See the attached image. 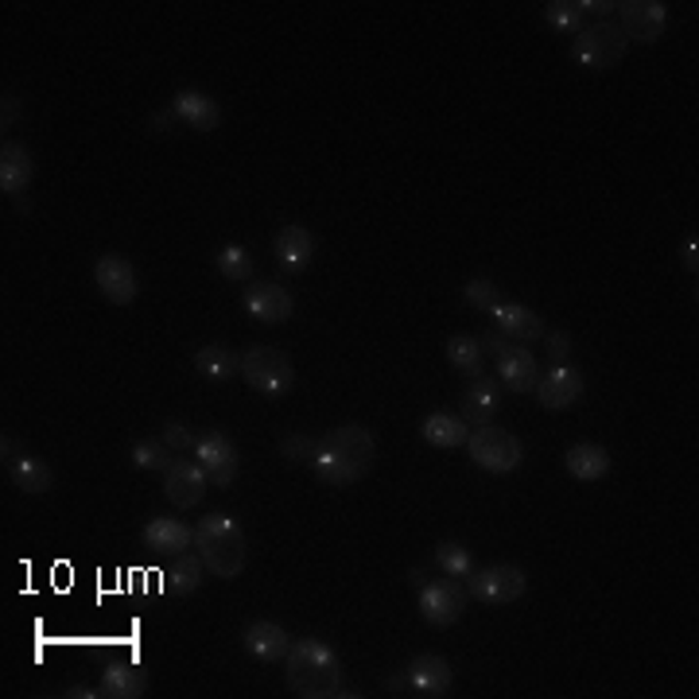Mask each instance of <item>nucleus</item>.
I'll return each mask as SVG.
<instances>
[{
	"mask_svg": "<svg viewBox=\"0 0 699 699\" xmlns=\"http://www.w3.org/2000/svg\"><path fill=\"white\" fill-rule=\"evenodd\" d=\"M625 47H630V40H625L614 20H594V24H587L583 32L576 35L571 55H576V63L583 66V70H599L602 75V70H614V66L622 63Z\"/></svg>",
	"mask_w": 699,
	"mask_h": 699,
	"instance_id": "39448f33",
	"label": "nucleus"
},
{
	"mask_svg": "<svg viewBox=\"0 0 699 699\" xmlns=\"http://www.w3.org/2000/svg\"><path fill=\"white\" fill-rule=\"evenodd\" d=\"M419 618L432 625H455L462 618V610H467V591L459 587V579L451 576H439L432 579V583L419 587Z\"/></svg>",
	"mask_w": 699,
	"mask_h": 699,
	"instance_id": "1a4fd4ad",
	"label": "nucleus"
},
{
	"mask_svg": "<svg viewBox=\"0 0 699 699\" xmlns=\"http://www.w3.org/2000/svg\"><path fill=\"white\" fill-rule=\"evenodd\" d=\"M467 451H470V462L490 470V474H510V470H517L521 459H525L517 436H510L505 428H494V424L470 432Z\"/></svg>",
	"mask_w": 699,
	"mask_h": 699,
	"instance_id": "0eeeda50",
	"label": "nucleus"
},
{
	"mask_svg": "<svg viewBox=\"0 0 699 699\" xmlns=\"http://www.w3.org/2000/svg\"><path fill=\"white\" fill-rule=\"evenodd\" d=\"M129 455H132V467L152 470V474H167V470L175 467V451L160 436L156 439H136Z\"/></svg>",
	"mask_w": 699,
	"mask_h": 699,
	"instance_id": "2f4dec72",
	"label": "nucleus"
},
{
	"mask_svg": "<svg viewBox=\"0 0 699 699\" xmlns=\"http://www.w3.org/2000/svg\"><path fill=\"white\" fill-rule=\"evenodd\" d=\"M618 28L625 40L634 43H657L668 28V4L660 0H625L618 4Z\"/></svg>",
	"mask_w": 699,
	"mask_h": 699,
	"instance_id": "9d476101",
	"label": "nucleus"
},
{
	"mask_svg": "<svg viewBox=\"0 0 699 699\" xmlns=\"http://www.w3.org/2000/svg\"><path fill=\"white\" fill-rule=\"evenodd\" d=\"M490 315H494V327L502 330L505 338H513V342H533V338H544V319L533 312V307L513 304V299H498V304L490 307Z\"/></svg>",
	"mask_w": 699,
	"mask_h": 699,
	"instance_id": "dca6fc26",
	"label": "nucleus"
},
{
	"mask_svg": "<svg viewBox=\"0 0 699 699\" xmlns=\"http://www.w3.org/2000/svg\"><path fill=\"white\" fill-rule=\"evenodd\" d=\"M528 591V579L517 564H490L482 571H470V594L485 607H505Z\"/></svg>",
	"mask_w": 699,
	"mask_h": 699,
	"instance_id": "6e6552de",
	"label": "nucleus"
},
{
	"mask_svg": "<svg viewBox=\"0 0 699 699\" xmlns=\"http://www.w3.org/2000/svg\"><path fill=\"white\" fill-rule=\"evenodd\" d=\"M444 354H447V362H451L459 373H467V378H482L485 373V350L474 335H451L444 346Z\"/></svg>",
	"mask_w": 699,
	"mask_h": 699,
	"instance_id": "bb28decb",
	"label": "nucleus"
},
{
	"mask_svg": "<svg viewBox=\"0 0 699 699\" xmlns=\"http://www.w3.org/2000/svg\"><path fill=\"white\" fill-rule=\"evenodd\" d=\"M245 312L253 315V319H261V323H284V319H292V312H296V304H292V296L280 284H249L245 288Z\"/></svg>",
	"mask_w": 699,
	"mask_h": 699,
	"instance_id": "a211bd4d",
	"label": "nucleus"
},
{
	"mask_svg": "<svg viewBox=\"0 0 699 699\" xmlns=\"http://www.w3.org/2000/svg\"><path fill=\"white\" fill-rule=\"evenodd\" d=\"M206 485H210V478H206V470L198 467V462L175 459V467L164 474V494L175 510H195V505L203 502Z\"/></svg>",
	"mask_w": 699,
	"mask_h": 699,
	"instance_id": "4468645a",
	"label": "nucleus"
},
{
	"mask_svg": "<svg viewBox=\"0 0 699 699\" xmlns=\"http://www.w3.org/2000/svg\"><path fill=\"white\" fill-rule=\"evenodd\" d=\"M195 462L206 470V478H210L215 485H230L233 478H238V470H241L238 447H233V439L222 436V432H206V436H198Z\"/></svg>",
	"mask_w": 699,
	"mask_h": 699,
	"instance_id": "9b49d317",
	"label": "nucleus"
},
{
	"mask_svg": "<svg viewBox=\"0 0 699 699\" xmlns=\"http://www.w3.org/2000/svg\"><path fill=\"white\" fill-rule=\"evenodd\" d=\"M215 264L226 280H241V284H245V280L253 276V256H249V249H241V245H226Z\"/></svg>",
	"mask_w": 699,
	"mask_h": 699,
	"instance_id": "72a5a7b5",
	"label": "nucleus"
},
{
	"mask_svg": "<svg viewBox=\"0 0 699 699\" xmlns=\"http://www.w3.org/2000/svg\"><path fill=\"white\" fill-rule=\"evenodd\" d=\"M436 568L444 571V576H451V579H470V571H474V556H470L462 544H439V548H436Z\"/></svg>",
	"mask_w": 699,
	"mask_h": 699,
	"instance_id": "473e14b6",
	"label": "nucleus"
},
{
	"mask_svg": "<svg viewBox=\"0 0 699 699\" xmlns=\"http://www.w3.org/2000/svg\"><path fill=\"white\" fill-rule=\"evenodd\" d=\"M564 467H568V474L579 478V482H599V478L610 474V451L599 444H576L564 455Z\"/></svg>",
	"mask_w": 699,
	"mask_h": 699,
	"instance_id": "b1692460",
	"label": "nucleus"
},
{
	"mask_svg": "<svg viewBox=\"0 0 699 699\" xmlns=\"http://www.w3.org/2000/svg\"><path fill=\"white\" fill-rule=\"evenodd\" d=\"M160 439H164L167 447H172L175 455H187V451H195V444H198V436L187 428V424H179V419H167L164 424V432H160Z\"/></svg>",
	"mask_w": 699,
	"mask_h": 699,
	"instance_id": "f704fd0d",
	"label": "nucleus"
},
{
	"mask_svg": "<svg viewBox=\"0 0 699 699\" xmlns=\"http://www.w3.org/2000/svg\"><path fill=\"white\" fill-rule=\"evenodd\" d=\"M66 696H70V699H98L101 691H90V688H83V684H78V688H70Z\"/></svg>",
	"mask_w": 699,
	"mask_h": 699,
	"instance_id": "37998d69",
	"label": "nucleus"
},
{
	"mask_svg": "<svg viewBox=\"0 0 699 699\" xmlns=\"http://www.w3.org/2000/svg\"><path fill=\"white\" fill-rule=\"evenodd\" d=\"M544 346H548V354L556 358V365H559V362H568V354H571V338L564 335V330H544Z\"/></svg>",
	"mask_w": 699,
	"mask_h": 699,
	"instance_id": "4c0bfd02",
	"label": "nucleus"
},
{
	"mask_svg": "<svg viewBox=\"0 0 699 699\" xmlns=\"http://www.w3.org/2000/svg\"><path fill=\"white\" fill-rule=\"evenodd\" d=\"M9 478L24 494H47L51 485H55V470H51L40 455H17V459L9 462Z\"/></svg>",
	"mask_w": 699,
	"mask_h": 699,
	"instance_id": "a878e982",
	"label": "nucleus"
},
{
	"mask_svg": "<svg viewBox=\"0 0 699 699\" xmlns=\"http://www.w3.org/2000/svg\"><path fill=\"white\" fill-rule=\"evenodd\" d=\"M195 370L203 373L206 381H230L233 373H241V358L233 354L230 346L210 342L195 354Z\"/></svg>",
	"mask_w": 699,
	"mask_h": 699,
	"instance_id": "cd10ccee",
	"label": "nucleus"
},
{
	"mask_svg": "<svg viewBox=\"0 0 699 699\" xmlns=\"http://www.w3.org/2000/svg\"><path fill=\"white\" fill-rule=\"evenodd\" d=\"M245 649L249 657L256 660H284L292 645H288V634H284L276 622H253L245 630Z\"/></svg>",
	"mask_w": 699,
	"mask_h": 699,
	"instance_id": "393cba45",
	"label": "nucleus"
},
{
	"mask_svg": "<svg viewBox=\"0 0 699 699\" xmlns=\"http://www.w3.org/2000/svg\"><path fill=\"white\" fill-rule=\"evenodd\" d=\"M20 117V101L17 98H4V106H0V121H4V132H9V124H17Z\"/></svg>",
	"mask_w": 699,
	"mask_h": 699,
	"instance_id": "ea45409f",
	"label": "nucleus"
},
{
	"mask_svg": "<svg viewBox=\"0 0 699 699\" xmlns=\"http://www.w3.org/2000/svg\"><path fill=\"white\" fill-rule=\"evenodd\" d=\"M315 256V238L304 226H284L276 233V264L284 272H304Z\"/></svg>",
	"mask_w": 699,
	"mask_h": 699,
	"instance_id": "4be33fe9",
	"label": "nucleus"
},
{
	"mask_svg": "<svg viewBox=\"0 0 699 699\" xmlns=\"http://www.w3.org/2000/svg\"><path fill=\"white\" fill-rule=\"evenodd\" d=\"M451 684H455L451 665H447L444 657H436V653H424V657H416L408 665V688H412V696L439 699V696H447V691H451Z\"/></svg>",
	"mask_w": 699,
	"mask_h": 699,
	"instance_id": "2eb2a0df",
	"label": "nucleus"
},
{
	"mask_svg": "<svg viewBox=\"0 0 699 699\" xmlns=\"http://www.w3.org/2000/svg\"><path fill=\"white\" fill-rule=\"evenodd\" d=\"M172 113L179 117V121H187L195 132H210V129H218V121H222L218 101L203 90H179L172 101Z\"/></svg>",
	"mask_w": 699,
	"mask_h": 699,
	"instance_id": "aec40b11",
	"label": "nucleus"
},
{
	"mask_svg": "<svg viewBox=\"0 0 699 699\" xmlns=\"http://www.w3.org/2000/svg\"><path fill=\"white\" fill-rule=\"evenodd\" d=\"M140 536H144V548L156 556H183L195 544V528L183 525L179 517H152Z\"/></svg>",
	"mask_w": 699,
	"mask_h": 699,
	"instance_id": "f3484780",
	"label": "nucleus"
},
{
	"mask_svg": "<svg viewBox=\"0 0 699 699\" xmlns=\"http://www.w3.org/2000/svg\"><path fill=\"white\" fill-rule=\"evenodd\" d=\"M101 696L106 699H140L144 696V680H140L129 665L113 660V665H106V673H101Z\"/></svg>",
	"mask_w": 699,
	"mask_h": 699,
	"instance_id": "c756f323",
	"label": "nucleus"
},
{
	"mask_svg": "<svg viewBox=\"0 0 699 699\" xmlns=\"http://www.w3.org/2000/svg\"><path fill=\"white\" fill-rule=\"evenodd\" d=\"M462 296H467V304L478 307V312H490V307H494L498 299H502V296H498V288H494V280H482V276L470 280Z\"/></svg>",
	"mask_w": 699,
	"mask_h": 699,
	"instance_id": "c9c22d12",
	"label": "nucleus"
},
{
	"mask_svg": "<svg viewBox=\"0 0 699 699\" xmlns=\"http://www.w3.org/2000/svg\"><path fill=\"white\" fill-rule=\"evenodd\" d=\"M587 381L583 373L576 370L571 362H559L551 365L548 373H540V381H536V401H540V408L556 412V408H568V404H576L579 396H583Z\"/></svg>",
	"mask_w": 699,
	"mask_h": 699,
	"instance_id": "ddd939ff",
	"label": "nucleus"
},
{
	"mask_svg": "<svg viewBox=\"0 0 699 699\" xmlns=\"http://www.w3.org/2000/svg\"><path fill=\"white\" fill-rule=\"evenodd\" d=\"M288 688L299 699H335L358 696L342 688V660L319 637H304L288 649Z\"/></svg>",
	"mask_w": 699,
	"mask_h": 699,
	"instance_id": "f03ea898",
	"label": "nucleus"
},
{
	"mask_svg": "<svg viewBox=\"0 0 699 699\" xmlns=\"http://www.w3.org/2000/svg\"><path fill=\"white\" fill-rule=\"evenodd\" d=\"M385 688H389V696H408V673H396V676H389V684H385Z\"/></svg>",
	"mask_w": 699,
	"mask_h": 699,
	"instance_id": "a19ab883",
	"label": "nucleus"
},
{
	"mask_svg": "<svg viewBox=\"0 0 699 699\" xmlns=\"http://www.w3.org/2000/svg\"><path fill=\"white\" fill-rule=\"evenodd\" d=\"M696 233H691L688 241H684V249H680V256H684V269L691 272V276H696V269H699V256H696Z\"/></svg>",
	"mask_w": 699,
	"mask_h": 699,
	"instance_id": "58836bf2",
	"label": "nucleus"
},
{
	"mask_svg": "<svg viewBox=\"0 0 699 699\" xmlns=\"http://www.w3.org/2000/svg\"><path fill=\"white\" fill-rule=\"evenodd\" d=\"M419 436H424V444L444 447V451H447V447H467L470 424L462 416H451V412H432V416L424 419Z\"/></svg>",
	"mask_w": 699,
	"mask_h": 699,
	"instance_id": "5701e85b",
	"label": "nucleus"
},
{
	"mask_svg": "<svg viewBox=\"0 0 699 699\" xmlns=\"http://www.w3.org/2000/svg\"><path fill=\"white\" fill-rule=\"evenodd\" d=\"M172 117H175V113H152V129H156V132H167V129H172Z\"/></svg>",
	"mask_w": 699,
	"mask_h": 699,
	"instance_id": "79ce46f5",
	"label": "nucleus"
},
{
	"mask_svg": "<svg viewBox=\"0 0 699 699\" xmlns=\"http://www.w3.org/2000/svg\"><path fill=\"white\" fill-rule=\"evenodd\" d=\"M203 576H206V564H203V556H187V551H183L179 559H175L172 568H167V591L172 594H195L198 587H203Z\"/></svg>",
	"mask_w": 699,
	"mask_h": 699,
	"instance_id": "c85d7f7f",
	"label": "nucleus"
},
{
	"mask_svg": "<svg viewBox=\"0 0 699 699\" xmlns=\"http://www.w3.org/2000/svg\"><path fill=\"white\" fill-rule=\"evenodd\" d=\"M378 462V439L362 424H342V428L327 432V436L315 444L312 470L319 474V482L327 485H354Z\"/></svg>",
	"mask_w": 699,
	"mask_h": 699,
	"instance_id": "f257e3e1",
	"label": "nucleus"
},
{
	"mask_svg": "<svg viewBox=\"0 0 699 699\" xmlns=\"http://www.w3.org/2000/svg\"><path fill=\"white\" fill-rule=\"evenodd\" d=\"M478 342H482V350L490 346L498 354V381H502L510 393H533L536 381H540V370H536V358L528 354L525 346L502 338V330H485Z\"/></svg>",
	"mask_w": 699,
	"mask_h": 699,
	"instance_id": "423d86ee",
	"label": "nucleus"
},
{
	"mask_svg": "<svg viewBox=\"0 0 699 699\" xmlns=\"http://www.w3.org/2000/svg\"><path fill=\"white\" fill-rule=\"evenodd\" d=\"M241 378L261 396H288L292 385H296V370H292L288 354H280L272 346H249L241 354Z\"/></svg>",
	"mask_w": 699,
	"mask_h": 699,
	"instance_id": "20e7f679",
	"label": "nucleus"
},
{
	"mask_svg": "<svg viewBox=\"0 0 699 699\" xmlns=\"http://www.w3.org/2000/svg\"><path fill=\"white\" fill-rule=\"evenodd\" d=\"M195 548L203 556L206 571L218 579H238L245 571V556H249V544L245 533L233 517L226 513H206L195 528Z\"/></svg>",
	"mask_w": 699,
	"mask_h": 699,
	"instance_id": "7ed1b4c3",
	"label": "nucleus"
},
{
	"mask_svg": "<svg viewBox=\"0 0 699 699\" xmlns=\"http://www.w3.org/2000/svg\"><path fill=\"white\" fill-rule=\"evenodd\" d=\"M544 20H548V28H556V32L579 35L587 20V0H548V4H544Z\"/></svg>",
	"mask_w": 699,
	"mask_h": 699,
	"instance_id": "7c9ffc66",
	"label": "nucleus"
},
{
	"mask_svg": "<svg viewBox=\"0 0 699 699\" xmlns=\"http://www.w3.org/2000/svg\"><path fill=\"white\" fill-rule=\"evenodd\" d=\"M315 444H319V439H312V436H288L284 444H280V455H284V459H292V462H312L315 459Z\"/></svg>",
	"mask_w": 699,
	"mask_h": 699,
	"instance_id": "e433bc0d",
	"label": "nucleus"
},
{
	"mask_svg": "<svg viewBox=\"0 0 699 699\" xmlns=\"http://www.w3.org/2000/svg\"><path fill=\"white\" fill-rule=\"evenodd\" d=\"M94 280H98L101 296H106L109 304H117V307L132 304V299L140 296L136 269H132V264L124 261V256H117V253L98 256V264H94Z\"/></svg>",
	"mask_w": 699,
	"mask_h": 699,
	"instance_id": "f8f14e48",
	"label": "nucleus"
},
{
	"mask_svg": "<svg viewBox=\"0 0 699 699\" xmlns=\"http://www.w3.org/2000/svg\"><path fill=\"white\" fill-rule=\"evenodd\" d=\"M32 175H35L32 152H28L20 140H4V144H0V190H4V195H24Z\"/></svg>",
	"mask_w": 699,
	"mask_h": 699,
	"instance_id": "6ab92c4d",
	"label": "nucleus"
},
{
	"mask_svg": "<svg viewBox=\"0 0 699 699\" xmlns=\"http://www.w3.org/2000/svg\"><path fill=\"white\" fill-rule=\"evenodd\" d=\"M498 404H502V393H498L494 381L482 373V378L470 381L467 393H462V419L474 424V428H485V424H494Z\"/></svg>",
	"mask_w": 699,
	"mask_h": 699,
	"instance_id": "412c9836",
	"label": "nucleus"
}]
</instances>
